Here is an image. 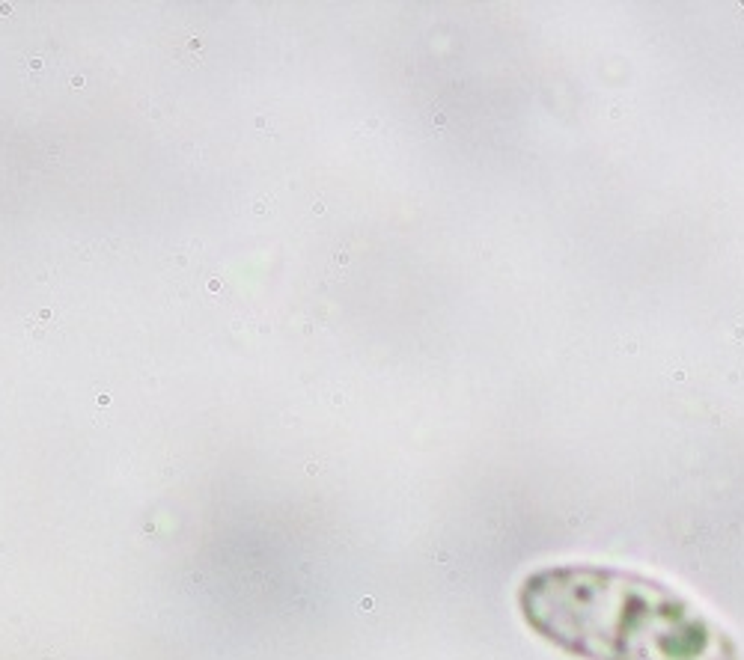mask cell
Listing matches in <instances>:
<instances>
[{"label": "cell", "mask_w": 744, "mask_h": 660, "mask_svg": "<svg viewBox=\"0 0 744 660\" xmlns=\"http://www.w3.org/2000/svg\"><path fill=\"white\" fill-rule=\"evenodd\" d=\"M518 607L530 631L578 660H741L694 601L628 568H539L518 589Z\"/></svg>", "instance_id": "6da1fadb"}]
</instances>
